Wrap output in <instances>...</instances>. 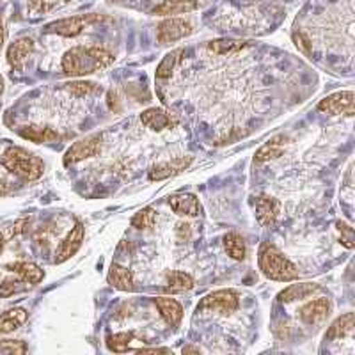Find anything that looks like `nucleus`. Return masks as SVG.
<instances>
[{
  "label": "nucleus",
  "mask_w": 355,
  "mask_h": 355,
  "mask_svg": "<svg viewBox=\"0 0 355 355\" xmlns=\"http://www.w3.org/2000/svg\"><path fill=\"white\" fill-rule=\"evenodd\" d=\"M114 62V55L100 46H75L62 57V71L69 77H84Z\"/></svg>",
  "instance_id": "f257e3e1"
},
{
  "label": "nucleus",
  "mask_w": 355,
  "mask_h": 355,
  "mask_svg": "<svg viewBox=\"0 0 355 355\" xmlns=\"http://www.w3.org/2000/svg\"><path fill=\"white\" fill-rule=\"evenodd\" d=\"M259 270L263 275L272 281L279 283H290L293 279L299 277L297 266L286 258L275 245L272 243H263L259 249Z\"/></svg>",
  "instance_id": "f03ea898"
},
{
  "label": "nucleus",
  "mask_w": 355,
  "mask_h": 355,
  "mask_svg": "<svg viewBox=\"0 0 355 355\" xmlns=\"http://www.w3.org/2000/svg\"><path fill=\"white\" fill-rule=\"evenodd\" d=\"M2 166L24 182H34L43 176L44 164L40 157L28 153L24 148L11 146L2 155Z\"/></svg>",
  "instance_id": "7ed1b4c3"
},
{
  "label": "nucleus",
  "mask_w": 355,
  "mask_h": 355,
  "mask_svg": "<svg viewBox=\"0 0 355 355\" xmlns=\"http://www.w3.org/2000/svg\"><path fill=\"white\" fill-rule=\"evenodd\" d=\"M239 293L233 290H217L214 293L206 295L199 302L198 311H214L218 315H231L239 309Z\"/></svg>",
  "instance_id": "20e7f679"
},
{
  "label": "nucleus",
  "mask_w": 355,
  "mask_h": 355,
  "mask_svg": "<svg viewBox=\"0 0 355 355\" xmlns=\"http://www.w3.org/2000/svg\"><path fill=\"white\" fill-rule=\"evenodd\" d=\"M100 20L98 15H80V17H69V18H61V20H55L52 24H49L44 27V33L46 34H59V36L64 37H75L87 27L89 24Z\"/></svg>",
  "instance_id": "39448f33"
},
{
  "label": "nucleus",
  "mask_w": 355,
  "mask_h": 355,
  "mask_svg": "<svg viewBox=\"0 0 355 355\" xmlns=\"http://www.w3.org/2000/svg\"><path fill=\"white\" fill-rule=\"evenodd\" d=\"M192 24L183 18H167L157 28V37L162 44H169L180 41L192 34Z\"/></svg>",
  "instance_id": "423d86ee"
},
{
  "label": "nucleus",
  "mask_w": 355,
  "mask_h": 355,
  "mask_svg": "<svg viewBox=\"0 0 355 355\" xmlns=\"http://www.w3.org/2000/svg\"><path fill=\"white\" fill-rule=\"evenodd\" d=\"M101 150V137L100 135H93V137L82 139V141L75 142V144L69 148L64 153V164L66 166H71V164H77V162L85 160V158H91L94 155L100 153Z\"/></svg>",
  "instance_id": "0eeeda50"
},
{
  "label": "nucleus",
  "mask_w": 355,
  "mask_h": 355,
  "mask_svg": "<svg viewBox=\"0 0 355 355\" xmlns=\"http://www.w3.org/2000/svg\"><path fill=\"white\" fill-rule=\"evenodd\" d=\"M318 109L322 112L331 114V116H336V114L354 116V93L352 91H343V93L331 94V96L323 98L320 101Z\"/></svg>",
  "instance_id": "6e6552de"
},
{
  "label": "nucleus",
  "mask_w": 355,
  "mask_h": 355,
  "mask_svg": "<svg viewBox=\"0 0 355 355\" xmlns=\"http://www.w3.org/2000/svg\"><path fill=\"white\" fill-rule=\"evenodd\" d=\"M84 236H85V230L80 222H78V224H75V227H71L68 236L62 240V243L59 245V249H57L55 263H64L68 261L71 256L77 254L78 249L82 247V242H84Z\"/></svg>",
  "instance_id": "1a4fd4ad"
},
{
  "label": "nucleus",
  "mask_w": 355,
  "mask_h": 355,
  "mask_svg": "<svg viewBox=\"0 0 355 355\" xmlns=\"http://www.w3.org/2000/svg\"><path fill=\"white\" fill-rule=\"evenodd\" d=\"M329 313H331V302H329V299H316L307 302L304 307H300L299 316L307 325H318L323 320H327Z\"/></svg>",
  "instance_id": "9d476101"
},
{
  "label": "nucleus",
  "mask_w": 355,
  "mask_h": 355,
  "mask_svg": "<svg viewBox=\"0 0 355 355\" xmlns=\"http://www.w3.org/2000/svg\"><path fill=\"white\" fill-rule=\"evenodd\" d=\"M190 164H192V157H180L171 162H162V164L151 167L150 180L151 182H160V180H166V178L176 176L182 171H185Z\"/></svg>",
  "instance_id": "9b49d317"
},
{
  "label": "nucleus",
  "mask_w": 355,
  "mask_h": 355,
  "mask_svg": "<svg viewBox=\"0 0 355 355\" xmlns=\"http://www.w3.org/2000/svg\"><path fill=\"white\" fill-rule=\"evenodd\" d=\"M169 206L174 214L198 217L201 214V202L194 194H174L169 198Z\"/></svg>",
  "instance_id": "f8f14e48"
},
{
  "label": "nucleus",
  "mask_w": 355,
  "mask_h": 355,
  "mask_svg": "<svg viewBox=\"0 0 355 355\" xmlns=\"http://www.w3.org/2000/svg\"><path fill=\"white\" fill-rule=\"evenodd\" d=\"M254 206L256 217H258L259 224H263V226H272L277 220L279 208H281L277 199L268 198V196H259V198H256Z\"/></svg>",
  "instance_id": "ddd939ff"
},
{
  "label": "nucleus",
  "mask_w": 355,
  "mask_h": 355,
  "mask_svg": "<svg viewBox=\"0 0 355 355\" xmlns=\"http://www.w3.org/2000/svg\"><path fill=\"white\" fill-rule=\"evenodd\" d=\"M34 41L31 37H20L8 49V62L11 68L20 69L24 62L27 61V57L33 53Z\"/></svg>",
  "instance_id": "4468645a"
},
{
  "label": "nucleus",
  "mask_w": 355,
  "mask_h": 355,
  "mask_svg": "<svg viewBox=\"0 0 355 355\" xmlns=\"http://www.w3.org/2000/svg\"><path fill=\"white\" fill-rule=\"evenodd\" d=\"M155 304H157L162 318L166 320L167 325L176 329L183 318V307L180 306V302H176L174 299H169V297H157Z\"/></svg>",
  "instance_id": "2eb2a0df"
},
{
  "label": "nucleus",
  "mask_w": 355,
  "mask_h": 355,
  "mask_svg": "<svg viewBox=\"0 0 355 355\" xmlns=\"http://www.w3.org/2000/svg\"><path fill=\"white\" fill-rule=\"evenodd\" d=\"M8 270H11L12 274H17L27 284H37L44 279V272L41 270L40 266L28 261L9 263Z\"/></svg>",
  "instance_id": "dca6fc26"
},
{
  "label": "nucleus",
  "mask_w": 355,
  "mask_h": 355,
  "mask_svg": "<svg viewBox=\"0 0 355 355\" xmlns=\"http://www.w3.org/2000/svg\"><path fill=\"white\" fill-rule=\"evenodd\" d=\"M28 313L24 307H12V309L0 313V334H8V332L17 331L27 322Z\"/></svg>",
  "instance_id": "f3484780"
},
{
  "label": "nucleus",
  "mask_w": 355,
  "mask_h": 355,
  "mask_svg": "<svg viewBox=\"0 0 355 355\" xmlns=\"http://www.w3.org/2000/svg\"><path fill=\"white\" fill-rule=\"evenodd\" d=\"M198 9V2L196 0H166L160 6L153 9V15L158 17H173V15H183V12H190Z\"/></svg>",
  "instance_id": "a211bd4d"
},
{
  "label": "nucleus",
  "mask_w": 355,
  "mask_h": 355,
  "mask_svg": "<svg viewBox=\"0 0 355 355\" xmlns=\"http://www.w3.org/2000/svg\"><path fill=\"white\" fill-rule=\"evenodd\" d=\"M142 125L148 126V128L155 130V132H162V130L171 128L174 125V121L171 119V116L167 112H164L162 109H148L141 114Z\"/></svg>",
  "instance_id": "6ab92c4d"
},
{
  "label": "nucleus",
  "mask_w": 355,
  "mask_h": 355,
  "mask_svg": "<svg viewBox=\"0 0 355 355\" xmlns=\"http://www.w3.org/2000/svg\"><path fill=\"white\" fill-rule=\"evenodd\" d=\"M107 281L109 284H112L116 290L121 291H133L135 284H133V274L121 265H112L107 275Z\"/></svg>",
  "instance_id": "aec40b11"
},
{
  "label": "nucleus",
  "mask_w": 355,
  "mask_h": 355,
  "mask_svg": "<svg viewBox=\"0 0 355 355\" xmlns=\"http://www.w3.org/2000/svg\"><path fill=\"white\" fill-rule=\"evenodd\" d=\"M315 291H318V286L313 283H300V284H291V286L284 288L281 293H279V302L290 304L295 302V300H302L307 299L309 295H313Z\"/></svg>",
  "instance_id": "412c9836"
},
{
  "label": "nucleus",
  "mask_w": 355,
  "mask_h": 355,
  "mask_svg": "<svg viewBox=\"0 0 355 355\" xmlns=\"http://www.w3.org/2000/svg\"><path fill=\"white\" fill-rule=\"evenodd\" d=\"M18 133L24 139H27L31 142H36V144L52 142L55 139H59V133L52 128H46V126H21V128H18Z\"/></svg>",
  "instance_id": "4be33fe9"
},
{
  "label": "nucleus",
  "mask_w": 355,
  "mask_h": 355,
  "mask_svg": "<svg viewBox=\"0 0 355 355\" xmlns=\"http://www.w3.org/2000/svg\"><path fill=\"white\" fill-rule=\"evenodd\" d=\"M194 288V277L185 272H171L167 274L166 286L164 291L166 293H183V291H189Z\"/></svg>",
  "instance_id": "5701e85b"
},
{
  "label": "nucleus",
  "mask_w": 355,
  "mask_h": 355,
  "mask_svg": "<svg viewBox=\"0 0 355 355\" xmlns=\"http://www.w3.org/2000/svg\"><path fill=\"white\" fill-rule=\"evenodd\" d=\"M354 325H355L354 313H347V315L336 320L331 327H329L327 334H325V341H332V339L350 336L352 332H354Z\"/></svg>",
  "instance_id": "b1692460"
},
{
  "label": "nucleus",
  "mask_w": 355,
  "mask_h": 355,
  "mask_svg": "<svg viewBox=\"0 0 355 355\" xmlns=\"http://www.w3.org/2000/svg\"><path fill=\"white\" fill-rule=\"evenodd\" d=\"M224 249H226L227 254L233 259H236V261H242V259L245 258V242H243V239L239 233H227L226 236H224Z\"/></svg>",
  "instance_id": "393cba45"
},
{
  "label": "nucleus",
  "mask_w": 355,
  "mask_h": 355,
  "mask_svg": "<svg viewBox=\"0 0 355 355\" xmlns=\"http://www.w3.org/2000/svg\"><path fill=\"white\" fill-rule=\"evenodd\" d=\"M243 46H245V43L236 40H215L208 43V50H211L214 53H218V55L239 52V50H242Z\"/></svg>",
  "instance_id": "a878e982"
},
{
  "label": "nucleus",
  "mask_w": 355,
  "mask_h": 355,
  "mask_svg": "<svg viewBox=\"0 0 355 355\" xmlns=\"http://www.w3.org/2000/svg\"><path fill=\"white\" fill-rule=\"evenodd\" d=\"M182 53H183V50H180V49L174 50V52L167 53V55L162 59L160 64H158L157 78H162V80H164V78H169L171 75H173L174 66L178 64V61H180V55H182Z\"/></svg>",
  "instance_id": "bb28decb"
},
{
  "label": "nucleus",
  "mask_w": 355,
  "mask_h": 355,
  "mask_svg": "<svg viewBox=\"0 0 355 355\" xmlns=\"http://www.w3.org/2000/svg\"><path fill=\"white\" fill-rule=\"evenodd\" d=\"M135 339V332H121V334H114L107 338V348L110 352H128L130 343Z\"/></svg>",
  "instance_id": "cd10ccee"
},
{
  "label": "nucleus",
  "mask_w": 355,
  "mask_h": 355,
  "mask_svg": "<svg viewBox=\"0 0 355 355\" xmlns=\"http://www.w3.org/2000/svg\"><path fill=\"white\" fill-rule=\"evenodd\" d=\"M155 222H157V214L153 208H144L132 218V226L137 230H150L155 226Z\"/></svg>",
  "instance_id": "c85d7f7f"
},
{
  "label": "nucleus",
  "mask_w": 355,
  "mask_h": 355,
  "mask_svg": "<svg viewBox=\"0 0 355 355\" xmlns=\"http://www.w3.org/2000/svg\"><path fill=\"white\" fill-rule=\"evenodd\" d=\"M68 91L75 96H87L100 91V85L93 84V82H69Z\"/></svg>",
  "instance_id": "c756f323"
},
{
  "label": "nucleus",
  "mask_w": 355,
  "mask_h": 355,
  "mask_svg": "<svg viewBox=\"0 0 355 355\" xmlns=\"http://www.w3.org/2000/svg\"><path fill=\"white\" fill-rule=\"evenodd\" d=\"M25 290V281H21L20 277H8L2 281L0 284V295L2 297H9L12 293H20Z\"/></svg>",
  "instance_id": "7c9ffc66"
},
{
  "label": "nucleus",
  "mask_w": 355,
  "mask_h": 355,
  "mask_svg": "<svg viewBox=\"0 0 355 355\" xmlns=\"http://www.w3.org/2000/svg\"><path fill=\"white\" fill-rule=\"evenodd\" d=\"M27 352V345L24 341H15V339H0V354L18 355Z\"/></svg>",
  "instance_id": "2f4dec72"
},
{
  "label": "nucleus",
  "mask_w": 355,
  "mask_h": 355,
  "mask_svg": "<svg viewBox=\"0 0 355 355\" xmlns=\"http://www.w3.org/2000/svg\"><path fill=\"white\" fill-rule=\"evenodd\" d=\"M281 153H283V148L279 144H275V142H270V144L263 146L261 150L256 153V162H266V160H272V158H277L281 157Z\"/></svg>",
  "instance_id": "473e14b6"
},
{
  "label": "nucleus",
  "mask_w": 355,
  "mask_h": 355,
  "mask_svg": "<svg viewBox=\"0 0 355 355\" xmlns=\"http://www.w3.org/2000/svg\"><path fill=\"white\" fill-rule=\"evenodd\" d=\"M57 4V0H31L28 2V11H33V12H49L50 9L55 8Z\"/></svg>",
  "instance_id": "72a5a7b5"
},
{
  "label": "nucleus",
  "mask_w": 355,
  "mask_h": 355,
  "mask_svg": "<svg viewBox=\"0 0 355 355\" xmlns=\"http://www.w3.org/2000/svg\"><path fill=\"white\" fill-rule=\"evenodd\" d=\"M338 230L339 233L345 234V239H341V243H343L347 249H354V230L350 226H347L345 222H338Z\"/></svg>",
  "instance_id": "f704fd0d"
},
{
  "label": "nucleus",
  "mask_w": 355,
  "mask_h": 355,
  "mask_svg": "<svg viewBox=\"0 0 355 355\" xmlns=\"http://www.w3.org/2000/svg\"><path fill=\"white\" fill-rule=\"evenodd\" d=\"M293 40H295V44H297V46H299L304 53H311V41L307 40L306 34L295 33Z\"/></svg>",
  "instance_id": "c9c22d12"
},
{
  "label": "nucleus",
  "mask_w": 355,
  "mask_h": 355,
  "mask_svg": "<svg viewBox=\"0 0 355 355\" xmlns=\"http://www.w3.org/2000/svg\"><path fill=\"white\" fill-rule=\"evenodd\" d=\"M135 352L137 354H169L171 350H167V348H139Z\"/></svg>",
  "instance_id": "e433bc0d"
},
{
  "label": "nucleus",
  "mask_w": 355,
  "mask_h": 355,
  "mask_svg": "<svg viewBox=\"0 0 355 355\" xmlns=\"http://www.w3.org/2000/svg\"><path fill=\"white\" fill-rule=\"evenodd\" d=\"M2 43H4V25L0 21V49H2Z\"/></svg>",
  "instance_id": "4c0bfd02"
},
{
  "label": "nucleus",
  "mask_w": 355,
  "mask_h": 355,
  "mask_svg": "<svg viewBox=\"0 0 355 355\" xmlns=\"http://www.w3.org/2000/svg\"><path fill=\"white\" fill-rule=\"evenodd\" d=\"M4 243H6V239L0 234V252H2V249H4Z\"/></svg>",
  "instance_id": "58836bf2"
},
{
  "label": "nucleus",
  "mask_w": 355,
  "mask_h": 355,
  "mask_svg": "<svg viewBox=\"0 0 355 355\" xmlns=\"http://www.w3.org/2000/svg\"><path fill=\"white\" fill-rule=\"evenodd\" d=\"M2 91H4V78L0 75V94H2Z\"/></svg>",
  "instance_id": "ea45409f"
},
{
  "label": "nucleus",
  "mask_w": 355,
  "mask_h": 355,
  "mask_svg": "<svg viewBox=\"0 0 355 355\" xmlns=\"http://www.w3.org/2000/svg\"><path fill=\"white\" fill-rule=\"evenodd\" d=\"M64 2H69V0H64Z\"/></svg>",
  "instance_id": "a19ab883"
}]
</instances>
